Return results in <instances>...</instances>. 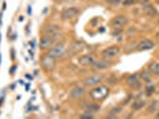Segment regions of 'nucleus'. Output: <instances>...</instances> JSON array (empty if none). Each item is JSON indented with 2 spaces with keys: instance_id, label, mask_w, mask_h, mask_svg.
Segmentation results:
<instances>
[{
  "instance_id": "79ce46f5",
  "label": "nucleus",
  "mask_w": 159,
  "mask_h": 119,
  "mask_svg": "<svg viewBox=\"0 0 159 119\" xmlns=\"http://www.w3.org/2000/svg\"><path fill=\"white\" fill-rule=\"evenodd\" d=\"M158 117H159V113H158Z\"/></svg>"
},
{
  "instance_id": "cd10ccee",
  "label": "nucleus",
  "mask_w": 159,
  "mask_h": 119,
  "mask_svg": "<svg viewBox=\"0 0 159 119\" xmlns=\"http://www.w3.org/2000/svg\"><path fill=\"white\" fill-rule=\"evenodd\" d=\"M29 55H30V57H31V59H33V57H34V54H33L32 50H30V51H29Z\"/></svg>"
},
{
  "instance_id": "f704fd0d",
  "label": "nucleus",
  "mask_w": 159,
  "mask_h": 119,
  "mask_svg": "<svg viewBox=\"0 0 159 119\" xmlns=\"http://www.w3.org/2000/svg\"><path fill=\"white\" fill-rule=\"evenodd\" d=\"M2 101H4V98H0V106L2 105Z\"/></svg>"
},
{
  "instance_id": "a878e982",
  "label": "nucleus",
  "mask_w": 159,
  "mask_h": 119,
  "mask_svg": "<svg viewBox=\"0 0 159 119\" xmlns=\"http://www.w3.org/2000/svg\"><path fill=\"white\" fill-rule=\"evenodd\" d=\"M11 59H12V60L16 59V50H14L13 48L11 49Z\"/></svg>"
},
{
  "instance_id": "dca6fc26",
  "label": "nucleus",
  "mask_w": 159,
  "mask_h": 119,
  "mask_svg": "<svg viewBox=\"0 0 159 119\" xmlns=\"http://www.w3.org/2000/svg\"><path fill=\"white\" fill-rule=\"evenodd\" d=\"M143 10H144V12H145L147 16H156V14H157L156 7L152 6V5H148V4H144Z\"/></svg>"
},
{
  "instance_id": "f8f14e48",
  "label": "nucleus",
  "mask_w": 159,
  "mask_h": 119,
  "mask_svg": "<svg viewBox=\"0 0 159 119\" xmlns=\"http://www.w3.org/2000/svg\"><path fill=\"white\" fill-rule=\"evenodd\" d=\"M111 66H112V63L109 62V60L102 59V60H95V62L92 64V68L95 69V70H105V69H108Z\"/></svg>"
},
{
  "instance_id": "58836bf2",
  "label": "nucleus",
  "mask_w": 159,
  "mask_h": 119,
  "mask_svg": "<svg viewBox=\"0 0 159 119\" xmlns=\"http://www.w3.org/2000/svg\"><path fill=\"white\" fill-rule=\"evenodd\" d=\"M157 40H158V42H159V32L157 33Z\"/></svg>"
},
{
  "instance_id": "393cba45",
  "label": "nucleus",
  "mask_w": 159,
  "mask_h": 119,
  "mask_svg": "<svg viewBox=\"0 0 159 119\" xmlns=\"http://www.w3.org/2000/svg\"><path fill=\"white\" fill-rule=\"evenodd\" d=\"M29 45L31 46V48H34V46H36V40H34V38H33V40H30V42H29Z\"/></svg>"
},
{
  "instance_id": "7c9ffc66",
  "label": "nucleus",
  "mask_w": 159,
  "mask_h": 119,
  "mask_svg": "<svg viewBox=\"0 0 159 119\" xmlns=\"http://www.w3.org/2000/svg\"><path fill=\"white\" fill-rule=\"evenodd\" d=\"M25 76H26V79H29V80H32V79H33V76H31L30 74H26Z\"/></svg>"
},
{
  "instance_id": "20e7f679",
  "label": "nucleus",
  "mask_w": 159,
  "mask_h": 119,
  "mask_svg": "<svg viewBox=\"0 0 159 119\" xmlns=\"http://www.w3.org/2000/svg\"><path fill=\"white\" fill-rule=\"evenodd\" d=\"M103 80H105L103 74H94V75H89V76H87L86 79H83L82 83L86 87H95L100 85Z\"/></svg>"
},
{
  "instance_id": "5701e85b",
  "label": "nucleus",
  "mask_w": 159,
  "mask_h": 119,
  "mask_svg": "<svg viewBox=\"0 0 159 119\" xmlns=\"http://www.w3.org/2000/svg\"><path fill=\"white\" fill-rule=\"evenodd\" d=\"M81 118H94V114L93 113L87 112V113H84V114H82V116H81Z\"/></svg>"
},
{
  "instance_id": "ea45409f",
  "label": "nucleus",
  "mask_w": 159,
  "mask_h": 119,
  "mask_svg": "<svg viewBox=\"0 0 159 119\" xmlns=\"http://www.w3.org/2000/svg\"><path fill=\"white\" fill-rule=\"evenodd\" d=\"M0 64H1V54H0Z\"/></svg>"
},
{
  "instance_id": "f03ea898",
  "label": "nucleus",
  "mask_w": 159,
  "mask_h": 119,
  "mask_svg": "<svg viewBox=\"0 0 159 119\" xmlns=\"http://www.w3.org/2000/svg\"><path fill=\"white\" fill-rule=\"evenodd\" d=\"M61 38V32L55 33V35H43L39 42V49L43 51H47L51 46L57 43V40Z\"/></svg>"
},
{
  "instance_id": "f3484780",
  "label": "nucleus",
  "mask_w": 159,
  "mask_h": 119,
  "mask_svg": "<svg viewBox=\"0 0 159 119\" xmlns=\"http://www.w3.org/2000/svg\"><path fill=\"white\" fill-rule=\"evenodd\" d=\"M145 106H146L145 100H135L132 104V110L133 111H139V110H143Z\"/></svg>"
},
{
  "instance_id": "7ed1b4c3",
  "label": "nucleus",
  "mask_w": 159,
  "mask_h": 119,
  "mask_svg": "<svg viewBox=\"0 0 159 119\" xmlns=\"http://www.w3.org/2000/svg\"><path fill=\"white\" fill-rule=\"evenodd\" d=\"M66 43H55L50 49H48L47 50V55L48 56H50V57H52V59L57 60V59H61V57H63L64 55H66Z\"/></svg>"
},
{
  "instance_id": "f257e3e1",
  "label": "nucleus",
  "mask_w": 159,
  "mask_h": 119,
  "mask_svg": "<svg viewBox=\"0 0 159 119\" xmlns=\"http://www.w3.org/2000/svg\"><path fill=\"white\" fill-rule=\"evenodd\" d=\"M109 94V88L105 85H98L95 87H92V89L89 91V97L94 101H102L106 99Z\"/></svg>"
},
{
  "instance_id": "0eeeda50",
  "label": "nucleus",
  "mask_w": 159,
  "mask_h": 119,
  "mask_svg": "<svg viewBox=\"0 0 159 119\" xmlns=\"http://www.w3.org/2000/svg\"><path fill=\"white\" fill-rule=\"evenodd\" d=\"M127 86H129L133 89H139L141 87V79H140L139 74H131L128 75L126 79Z\"/></svg>"
},
{
  "instance_id": "6ab92c4d",
  "label": "nucleus",
  "mask_w": 159,
  "mask_h": 119,
  "mask_svg": "<svg viewBox=\"0 0 159 119\" xmlns=\"http://www.w3.org/2000/svg\"><path fill=\"white\" fill-rule=\"evenodd\" d=\"M156 91V86L153 85L152 82L150 81V82H146V88H145V93L146 95H152L153 93Z\"/></svg>"
},
{
  "instance_id": "1a4fd4ad",
  "label": "nucleus",
  "mask_w": 159,
  "mask_h": 119,
  "mask_svg": "<svg viewBox=\"0 0 159 119\" xmlns=\"http://www.w3.org/2000/svg\"><path fill=\"white\" fill-rule=\"evenodd\" d=\"M127 23H128V19L126 16L119 14V16H115L112 19V26L114 29H122L124 26H126Z\"/></svg>"
},
{
  "instance_id": "c756f323",
  "label": "nucleus",
  "mask_w": 159,
  "mask_h": 119,
  "mask_svg": "<svg viewBox=\"0 0 159 119\" xmlns=\"http://www.w3.org/2000/svg\"><path fill=\"white\" fill-rule=\"evenodd\" d=\"M138 1H139V2H141V4H147L150 0H138Z\"/></svg>"
},
{
  "instance_id": "ddd939ff",
  "label": "nucleus",
  "mask_w": 159,
  "mask_h": 119,
  "mask_svg": "<svg viewBox=\"0 0 159 119\" xmlns=\"http://www.w3.org/2000/svg\"><path fill=\"white\" fill-rule=\"evenodd\" d=\"M154 48V43H153V40H148V38H146V40H140L139 43H138V46H137V49L139 50V51H145V50H151Z\"/></svg>"
},
{
  "instance_id": "6e6552de",
  "label": "nucleus",
  "mask_w": 159,
  "mask_h": 119,
  "mask_svg": "<svg viewBox=\"0 0 159 119\" xmlns=\"http://www.w3.org/2000/svg\"><path fill=\"white\" fill-rule=\"evenodd\" d=\"M80 10L77 7L75 6H71V7H66L63 11H62V13H61V18L63 20H70L75 18L77 14H79Z\"/></svg>"
},
{
  "instance_id": "2f4dec72",
  "label": "nucleus",
  "mask_w": 159,
  "mask_h": 119,
  "mask_svg": "<svg viewBox=\"0 0 159 119\" xmlns=\"http://www.w3.org/2000/svg\"><path fill=\"white\" fill-rule=\"evenodd\" d=\"M120 0H108V2H115V4H118Z\"/></svg>"
},
{
  "instance_id": "a19ab883",
  "label": "nucleus",
  "mask_w": 159,
  "mask_h": 119,
  "mask_svg": "<svg viewBox=\"0 0 159 119\" xmlns=\"http://www.w3.org/2000/svg\"><path fill=\"white\" fill-rule=\"evenodd\" d=\"M156 2H157V4L159 5V0H156Z\"/></svg>"
},
{
  "instance_id": "72a5a7b5",
  "label": "nucleus",
  "mask_w": 159,
  "mask_h": 119,
  "mask_svg": "<svg viewBox=\"0 0 159 119\" xmlns=\"http://www.w3.org/2000/svg\"><path fill=\"white\" fill-rule=\"evenodd\" d=\"M18 82H19L20 85H25V82H24V81H23V80H19V81H18Z\"/></svg>"
},
{
  "instance_id": "c9c22d12",
  "label": "nucleus",
  "mask_w": 159,
  "mask_h": 119,
  "mask_svg": "<svg viewBox=\"0 0 159 119\" xmlns=\"http://www.w3.org/2000/svg\"><path fill=\"white\" fill-rule=\"evenodd\" d=\"M16 88V83H13V85H11V89H14Z\"/></svg>"
},
{
  "instance_id": "2eb2a0df",
  "label": "nucleus",
  "mask_w": 159,
  "mask_h": 119,
  "mask_svg": "<svg viewBox=\"0 0 159 119\" xmlns=\"http://www.w3.org/2000/svg\"><path fill=\"white\" fill-rule=\"evenodd\" d=\"M148 72L153 75L159 76V62H151L148 64Z\"/></svg>"
},
{
  "instance_id": "4c0bfd02",
  "label": "nucleus",
  "mask_w": 159,
  "mask_h": 119,
  "mask_svg": "<svg viewBox=\"0 0 159 119\" xmlns=\"http://www.w3.org/2000/svg\"><path fill=\"white\" fill-rule=\"evenodd\" d=\"M23 20H24V17L21 16V17H20V18H19V21H23Z\"/></svg>"
},
{
  "instance_id": "412c9836",
  "label": "nucleus",
  "mask_w": 159,
  "mask_h": 119,
  "mask_svg": "<svg viewBox=\"0 0 159 119\" xmlns=\"http://www.w3.org/2000/svg\"><path fill=\"white\" fill-rule=\"evenodd\" d=\"M120 111H121V107H114V108L111 110V113H108L107 118H116L118 114L120 113Z\"/></svg>"
},
{
  "instance_id": "c85d7f7f",
  "label": "nucleus",
  "mask_w": 159,
  "mask_h": 119,
  "mask_svg": "<svg viewBox=\"0 0 159 119\" xmlns=\"http://www.w3.org/2000/svg\"><path fill=\"white\" fill-rule=\"evenodd\" d=\"M27 13H29V14L32 13V10H31V6H27Z\"/></svg>"
},
{
  "instance_id": "39448f33",
  "label": "nucleus",
  "mask_w": 159,
  "mask_h": 119,
  "mask_svg": "<svg viewBox=\"0 0 159 119\" xmlns=\"http://www.w3.org/2000/svg\"><path fill=\"white\" fill-rule=\"evenodd\" d=\"M120 51H121V50H120V46L111 45V46H108V48H105V49L101 51V56H102V59L113 60L119 56Z\"/></svg>"
},
{
  "instance_id": "b1692460",
  "label": "nucleus",
  "mask_w": 159,
  "mask_h": 119,
  "mask_svg": "<svg viewBox=\"0 0 159 119\" xmlns=\"http://www.w3.org/2000/svg\"><path fill=\"white\" fill-rule=\"evenodd\" d=\"M134 1H135V0H124V1H122V4H124L125 6H126V5L128 6V5H132Z\"/></svg>"
},
{
  "instance_id": "bb28decb",
  "label": "nucleus",
  "mask_w": 159,
  "mask_h": 119,
  "mask_svg": "<svg viewBox=\"0 0 159 119\" xmlns=\"http://www.w3.org/2000/svg\"><path fill=\"white\" fill-rule=\"evenodd\" d=\"M16 69H17V67H16V66L11 67V68H10V74H11V75H13L14 72H16Z\"/></svg>"
},
{
  "instance_id": "aec40b11",
  "label": "nucleus",
  "mask_w": 159,
  "mask_h": 119,
  "mask_svg": "<svg viewBox=\"0 0 159 119\" xmlns=\"http://www.w3.org/2000/svg\"><path fill=\"white\" fill-rule=\"evenodd\" d=\"M139 76H140V79L144 80V81H146V82H150V81L152 80V78H151V74H150V72H147V70H143V72H140Z\"/></svg>"
},
{
  "instance_id": "9d476101",
  "label": "nucleus",
  "mask_w": 159,
  "mask_h": 119,
  "mask_svg": "<svg viewBox=\"0 0 159 119\" xmlns=\"http://www.w3.org/2000/svg\"><path fill=\"white\" fill-rule=\"evenodd\" d=\"M86 86H75L69 93V97L71 99H81L86 95Z\"/></svg>"
},
{
  "instance_id": "9b49d317",
  "label": "nucleus",
  "mask_w": 159,
  "mask_h": 119,
  "mask_svg": "<svg viewBox=\"0 0 159 119\" xmlns=\"http://www.w3.org/2000/svg\"><path fill=\"white\" fill-rule=\"evenodd\" d=\"M95 56L93 54H86V55H82L79 57V64L81 67H92L94 62H95Z\"/></svg>"
},
{
  "instance_id": "4be33fe9",
  "label": "nucleus",
  "mask_w": 159,
  "mask_h": 119,
  "mask_svg": "<svg viewBox=\"0 0 159 119\" xmlns=\"http://www.w3.org/2000/svg\"><path fill=\"white\" fill-rule=\"evenodd\" d=\"M158 101H152V104H151V106L148 107V111H150V113H153L154 112V110H157V106H158V104H157Z\"/></svg>"
},
{
  "instance_id": "473e14b6",
  "label": "nucleus",
  "mask_w": 159,
  "mask_h": 119,
  "mask_svg": "<svg viewBox=\"0 0 159 119\" xmlns=\"http://www.w3.org/2000/svg\"><path fill=\"white\" fill-rule=\"evenodd\" d=\"M5 10H6V2L2 4V11H5Z\"/></svg>"
},
{
  "instance_id": "423d86ee",
  "label": "nucleus",
  "mask_w": 159,
  "mask_h": 119,
  "mask_svg": "<svg viewBox=\"0 0 159 119\" xmlns=\"http://www.w3.org/2000/svg\"><path fill=\"white\" fill-rule=\"evenodd\" d=\"M40 64H42V68L44 70L52 72L53 69H55V67H56V60L50 57V56H48L47 54H45V55H43L40 57Z\"/></svg>"
},
{
  "instance_id": "e433bc0d",
  "label": "nucleus",
  "mask_w": 159,
  "mask_h": 119,
  "mask_svg": "<svg viewBox=\"0 0 159 119\" xmlns=\"http://www.w3.org/2000/svg\"><path fill=\"white\" fill-rule=\"evenodd\" d=\"M25 88H26V89H29V88H30V83H26V86H25Z\"/></svg>"
},
{
  "instance_id": "4468645a",
  "label": "nucleus",
  "mask_w": 159,
  "mask_h": 119,
  "mask_svg": "<svg viewBox=\"0 0 159 119\" xmlns=\"http://www.w3.org/2000/svg\"><path fill=\"white\" fill-rule=\"evenodd\" d=\"M60 32V26L55 25V24H49L42 29V33L43 35H55V33Z\"/></svg>"
},
{
  "instance_id": "a211bd4d",
  "label": "nucleus",
  "mask_w": 159,
  "mask_h": 119,
  "mask_svg": "<svg viewBox=\"0 0 159 119\" xmlns=\"http://www.w3.org/2000/svg\"><path fill=\"white\" fill-rule=\"evenodd\" d=\"M100 110V105L98 104H89V105L86 106V112H89V113H96L98 111Z\"/></svg>"
}]
</instances>
